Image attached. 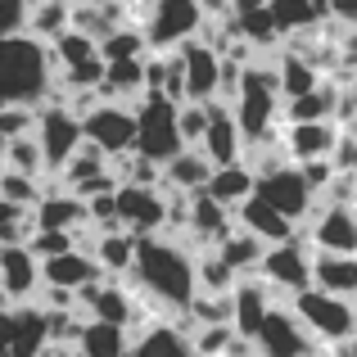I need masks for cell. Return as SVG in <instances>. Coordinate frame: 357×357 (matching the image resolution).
Instances as JSON below:
<instances>
[{"instance_id":"cell-1","label":"cell","mask_w":357,"mask_h":357,"mask_svg":"<svg viewBox=\"0 0 357 357\" xmlns=\"http://www.w3.org/2000/svg\"><path fill=\"white\" fill-rule=\"evenodd\" d=\"M136 298L145 307H154L163 321H176L181 312H190L195 294H199V276H195V253L185 244H176L172 236H140L136 244Z\"/></svg>"},{"instance_id":"cell-2","label":"cell","mask_w":357,"mask_h":357,"mask_svg":"<svg viewBox=\"0 0 357 357\" xmlns=\"http://www.w3.org/2000/svg\"><path fill=\"white\" fill-rule=\"evenodd\" d=\"M59 63L54 45L32 32L0 36V105H45Z\"/></svg>"},{"instance_id":"cell-3","label":"cell","mask_w":357,"mask_h":357,"mask_svg":"<svg viewBox=\"0 0 357 357\" xmlns=\"http://www.w3.org/2000/svg\"><path fill=\"white\" fill-rule=\"evenodd\" d=\"M136 118H140V136H136V149L154 163H172L176 154L185 149V136H181V105L163 91H145L136 100Z\"/></svg>"},{"instance_id":"cell-4","label":"cell","mask_w":357,"mask_h":357,"mask_svg":"<svg viewBox=\"0 0 357 357\" xmlns=\"http://www.w3.org/2000/svg\"><path fill=\"white\" fill-rule=\"evenodd\" d=\"M50 349V312L41 303H5L0 312V357H45Z\"/></svg>"},{"instance_id":"cell-5","label":"cell","mask_w":357,"mask_h":357,"mask_svg":"<svg viewBox=\"0 0 357 357\" xmlns=\"http://www.w3.org/2000/svg\"><path fill=\"white\" fill-rule=\"evenodd\" d=\"M294 312L307 321V331L317 335L321 344H340L357 335V303L353 298H340V294H326V289H303L294 294Z\"/></svg>"},{"instance_id":"cell-6","label":"cell","mask_w":357,"mask_h":357,"mask_svg":"<svg viewBox=\"0 0 357 357\" xmlns=\"http://www.w3.org/2000/svg\"><path fill=\"white\" fill-rule=\"evenodd\" d=\"M258 195L267 204H276L289 222H307V218H317V208H321V190L303 176L298 163H285V167H276V172H262L258 176Z\"/></svg>"},{"instance_id":"cell-7","label":"cell","mask_w":357,"mask_h":357,"mask_svg":"<svg viewBox=\"0 0 357 357\" xmlns=\"http://www.w3.org/2000/svg\"><path fill=\"white\" fill-rule=\"evenodd\" d=\"M317 335L307 321L294 312V303H276L258 331V357H321L317 353Z\"/></svg>"},{"instance_id":"cell-8","label":"cell","mask_w":357,"mask_h":357,"mask_svg":"<svg viewBox=\"0 0 357 357\" xmlns=\"http://www.w3.org/2000/svg\"><path fill=\"white\" fill-rule=\"evenodd\" d=\"M204 27V0H154L145 14V32L154 50H176L181 41L199 36Z\"/></svg>"},{"instance_id":"cell-9","label":"cell","mask_w":357,"mask_h":357,"mask_svg":"<svg viewBox=\"0 0 357 357\" xmlns=\"http://www.w3.org/2000/svg\"><path fill=\"white\" fill-rule=\"evenodd\" d=\"M312 262H317V244H307V240L294 236V240L271 244V249H267V258H262V276H267L276 289H285V294H303V289L317 285Z\"/></svg>"},{"instance_id":"cell-10","label":"cell","mask_w":357,"mask_h":357,"mask_svg":"<svg viewBox=\"0 0 357 357\" xmlns=\"http://www.w3.org/2000/svg\"><path fill=\"white\" fill-rule=\"evenodd\" d=\"M45 285V262L32 244H0V298L5 303H32Z\"/></svg>"},{"instance_id":"cell-11","label":"cell","mask_w":357,"mask_h":357,"mask_svg":"<svg viewBox=\"0 0 357 357\" xmlns=\"http://www.w3.org/2000/svg\"><path fill=\"white\" fill-rule=\"evenodd\" d=\"M36 136H41V145H45L50 176H59L63 167H68V158L82 149L86 127H82V118L73 114L68 105H41V127H36Z\"/></svg>"},{"instance_id":"cell-12","label":"cell","mask_w":357,"mask_h":357,"mask_svg":"<svg viewBox=\"0 0 357 357\" xmlns=\"http://www.w3.org/2000/svg\"><path fill=\"white\" fill-rule=\"evenodd\" d=\"M82 127H86V140H96V145L105 149L109 158L136 149V136H140L136 105H118V100H105L96 114L82 118Z\"/></svg>"},{"instance_id":"cell-13","label":"cell","mask_w":357,"mask_h":357,"mask_svg":"<svg viewBox=\"0 0 357 357\" xmlns=\"http://www.w3.org/2000/svg\"><path fill=\"white\" fill-rule=\"evenodd\" d=\"M118 218L131 236H163L167 195L158 185H118Z\"/></svg>"},{"instance_id":"cell-14","label":"cell","mask_w":357,"mask_h":357,"mask_svg":"<svg viewBox=\"0 0 357 357\" xmlns=\"http://www.w3.org/2000/svg\"><path fill=\"white\" fill-rule=\"evenodd\" d=\"M181 54V68H185V100H218L222 86V54L213 45H204L199 36L176 45Z\"/></svg>"},{"instance_id":"cell-15","label":"cell","mask_w":357,"mask_h":357,"mask_svg":"<svg viewBox=\"0 0 357 357\" xmlns=\"http://www.w3.org/2000/svg\"><path fill=\"white\" fill-rule=\"evenodd\" d=\"M344 140V127L335 118L326 122H285V154L294 163H312V158H335Z\"/></svg>"},{"instance_id":"cell-16","label":"cell","mask_w":357,"mask_h":357,"mask_svg":"<svg viewBox=\"0 0 357 357\" xmlns=\"http://www.w3.org/2000/svg\"><path fill=\"white\" fill-rule=\"evenodd\" d=\"M312 244L331 253H357V204L326 199L312 218Z\"/></svg>"},{"instance_id":"cell-17","label":"cell","mask_w":357,"mask_h":357,"mask_svg":"<svg viewBox=\"0 0 357 357\" xmlns=\"http://www.w3.org/2000/svg\"><path fill=\"white\" fill-rule=\"evenodd\" d=\"M199 149H204V154H208L218 167L240 163V158H244L249 140H244V131H240L236 105H227V100H213V127H208V136H204Z\"/></svg>"},{"instance_id":"cell-18","label":"cell","mask_w":357,"mask_h":357,"mask_svg":"<svg viewBox=\"0 0 357 357\" xmlns=\"http://www.w3.org/2000/svg\"><path fill=\"white\" fill-rule=\"evenodd\" d=\"M236 227H240L236 208H227L222 199H213L208 190H195V199H190V231H185V236L199 240V253L208 249V244H222Z\"/></svg>"},{"instance_id":"cell-19","label":"cell","mask_w":357,"mask_h":357,"mask_svg":"<svg viewBox=\"0 0 357 357\" xmlns=\"http://www.w3.org/2000/svg\"><path fill=\"white\" fill-rule=\"evenodd\" d=\"M36 222L45 231H77V227H91V204L82 195H73L68 185H50L45 199L36 204Z\"/></svg>"},{"instance_id":"cell-20","label":"cell","mask_w":357,"mask_h":357,"mask_svg":"<svg viewBox=\"0 0 357 357\" xmlns=\"http://www.w3.org/2000/svg\"><path fill=\"white\" fill-rule=\"evenodd\" d=\"M127 357H199V349H195V335H185L181 326L154 321L149 331L131 335Z\"/></svg>"},{"instance_id":"cell-21","label":"cell","mask_w":357,"mask_h":357,"mask_svg":"<svg viewBox=\"0 0 357 357\" xmlns=\"http://www.w3.org/2000/svg\"><path fill=\"white\" fill-rule=\"evenodd\" d=\"M236 222L244 231H253V236H262L267 244H285V240H294V231H298V222H289L285 213H280L276 204H267L262 195H253V199L240 204Z\"/></svg>"},{"instance_id":"cell-22","label":"cell","mask_w":357,"mask_h":357,"mask_svg":"<svg viewBox=\"0 0 357 357\" xmlns=\"http://www.w3.org/2000/svg\"><path fill=\"white\" fill-rule=\"evenodd\" d=\"M312 276H317V289H326V294H340V298H353V294H357V253L317 249Z\"/></svg>"},{"instance_id":"cell-23","label":"cell","mask_w":357,"mask_h":357,"mask_svg":"<svg viewBox=\"0 0 357 357\" xmlns=\"http://www.w3.org/2000/svg\"><path fill=\"white\" fill-rule=\"evenodd\" d=\"M163 172H167L163 185H176V190H190V195H195V190H208L218 163H213V158L204 154L199 145H185L181 154L172 158V163H163Z\"/></svg>"},{"instance_id":"cell-24","label":"cell","mask_w":357,"mask_h":357,"mask_svg":"<svg viewBox=\"0 0 357 357\" xmlns=\"http://www.w3.org/2000/svg\"><path fill=\"white\" fill-rule=\"evenodd\" d=\"M105 276L96 258L86 249H73V253H59V258H45V285H68V289H82L91 280Z\"/></svg>"},{"instance_id":"cell-25","label":"cell","mask_w":357,"mask_h":357,"mask_svg":"<svg viewBox=\"0 0 357 357\" xmlns=\"http://www.w3.org/2000/svg\"><path fill=\"white\" fill-rule=\"evenodd\" d=\"M208 195L213 199H222L227 208H240L244 199H253L258 195V172H253V163H227V167H218L213 172V181H208Z\"/></svg>"},{"instance_id":"cell-26","label":"cell","mask_w":357,"mask_h":357,"mask_svg":"<svg viewBox=\"0 0 357 357\" xmlns=\"http://www.w3.org/2000/svg\"><path fill=\"white\" fill-rule=\"evenodd\" d=\"M145 59H149V54L109 63V77L100 82V96H105V100H118V105H136V100L149 91L145 86Z\"/></svg>"},{"instance_id":"cell-27","label":"cell","mask_w":357,"mask_h":357,"mask_svg":"<svg viewBox=\"0 0 357 357\" xmlns=\"http://www.w3.org/2000/svg\"><path fill=\"white\" fill-rule=\"evenodd\" d=\"M136 244L140 236H131V231H100L96 236V262L105 267V276H131V267H136Z\"/></svg>"},{"instance_id":"cell-28","label":"cell","mask_w":357,"mask_h":357,"mask_svg":"<svg viewBox=\"0 0 357 357\" xmlns=\"http://www.w3.org/2000/svg\"><path fill=\"white\" fill-rule=\"evenodd\" d=\"M267 249H271L267 240L253 236V231H244V227H236L227 240L218 244V253L240 271V276H253V271H262V258H267Z\"/></svg>"},{"instance_id":"cell-29","label":"cell","mask_w":357,"mask_h":357,"mask_svg":"<svg viewBox=\"0 0 357 357\" xmlns=\"http://www.w3.org/2000/svg\"><path fill=\"white\" fill-rule=\"evenodd\" d=\"M127 349H131L127 326L96 321V317L86 321V335H82V344H77V353H82V357H127Z\"/></svg>"},{"instance_id":"cell-30","label":"cell","mask_w":357,"mask_h":357,"mask_svg":"<svg viewBox=\"0 0 357 357\" xmlns=\"http://www.w3.org/2000/svg\"><path fill=\"white\" fill-rule=\"evenodd\" d=\"M195 276H199L204 294H236V285H240V271L218 253V244L204 249V253H195Z\"/></svg>"},{"instance_id":"cell-31","label":"cell","mask_w":357,"mask_h":357,"mask_svg":"<svg viewBox=\"0 0 357 357\" xmlns=\"http://www.w3.org/2000/svg\"><path fill=\"white\" fill-rule=\"evenodd\" d=\"M0 149H5V167H14V172H27V176H50V163H45V145L36 131H27V136H14V140H0Z\"/></svg>"},{"instance_id":"cell-32","label":"cell","mask_w":357,"mask_h":357,"mask_svg":"<svg viewBox=\"0 0 357 357\" xmlns=\"http://www.w3.org/2000/svg\"><path fill=\"white\" fill-rule=\"evenodd\" d=\"M335 105H340V86H317V91H307V96H294V100H285V122H326V118H335Z\"/></svg>"},{"instance_id":"cell-33","label":"cell","mask_w":357,"mask_h":357,"mask_svg":"<svg viewBox=\"0 0 357 357\" xmlns=\"http://www.w3.org/2000/svg\"><path fill=\"white\" fill-rule=\"evenodd\" d=\"M280 86H285V100H294V96H307V91H317L321 86V68H317L307 54H280Z\"/></svg>"},{"instance_id":"cell-34","label":"cell","mask_w":357,"mask_h":357,"mask_svg":"<svg viewBox=\"0 0 357 357\" xmlns=\"http://www.w3.org/2000/svg\"><path fill=\"white\" fill-rule=\"evenodd\" d=\"M73 5H77V0H41V5L32 9L27 32L41 36V41H59V36L73 27Z\"/></svg>"},{"instance_id":"cell-35","label":"cell","mask_w":357,"mask_h":357,"mask_svg":"<svg viewBox=\"0 0 357 357\" xmlns=\"http://www.w3.org/2000/svg\"><path fill=\"white\" fill-rule=\"evenodd\" d=\"M271 18L285 36L294 32H312L317 23H326V14L312 5V0H271Z\"/></svg>"},{"instance_id":"cell-36","label":"cell","mask_w":357,"mask_h":357,"mask_svg":"<svg viewBox=\"0 0 357 357\" xmlns=\"http://www.w3.org/2000/svg\"><path fill=\"white\" fill-rule=\"evenodd\" d=\"M96 172H109V154L96 145V140H82V149L68 158V167H63V172L54 176V181H59V185H68V190H73V185L91 181Z\"/></svg>"},{"instance_id":"cell-37","label":"cell","mask_w":357,"mask_h":357,"mask_svg":"<svg viewBox=\"0 0 357 357\" xmlns=\"http://www.w3.org/2000/svg\"><path fill=\"white\" fill-rule=\"evenodd\" d=\"M50 45H54V63H59V73H68V68H77V63L96 59V54H105L96 36L77 32V27H68V32H63L59 41H50Z\"/></svg>"},{"instance_id":"cell-38","label":"cell","mask_w":357,"mask_h":357,"mask_svg":"<svg viewBox=\"0 0 357 357\" xmlns=\"http://www.w3.org/2000/svg\"><path fill=\"white\" fill-rule=\"evenodd\" d=\"M236 18H240L244 41H253L258 50H276V45L285 41V32H280L276 18H271V5H258V9H249V14H236Z\"/></svg>"},{"instance_id":"cell-39","label":"cell","mask_w":357,"mask_h":357,"mask_svg":"<svg viewBox=\"0 0 357 357\" xmlns=\"http://www.w3.org/2000/svg\"><path fill=\"white\" fill-rule=\"evenodd\" d=\"M36 231H41L36 208H23V204H5V199H0V244H27Z\"/></svg>"},{"instance_id":"cell-40","label":"cell","mask_w":357,"mask_h":357,"mask_svg":"<svg viewBox=\"0 0 357 357\" xmlns=\"http://www.w3.org/2000/svg\"><path fill=\"white\" fill-rule=\"evenodd\" d=\"M0 199H5V204H23V208H36V204L45 199V185H41V176H27V172L5 167V172H0Z\"/></svg>"},{"instance_id":"cell-41","label":"cell","mask_w":357,"mask_h":357,"mask_svg":"<svg viewBox=\"0 0 357 357\" xmlns=\"http://www.w3.org/2000/svg\"><path fill=\"white\" fill-rule=\"evenodd\" d=\"M190 317L199 326H236V294H195Z\"/></svg>"},{"instance_id":"cell-42","label":"cell","mask_w":357,"mask_h":357,"mask_svg":"<svg viewBox=\"0 0 357 357\" xmlns=\"http://www.w3.org/2000/svg\"><path fill=\"white\" fill-rule=\"evenodd\" d=\"M213 127V100H181V136L185 145H204Z\"/></svg>"},{"instance_id":"cell-43","label":"cell","mask_w":357,"mask_h":357,"mask_svg":"<svg viewBox=\"0 0 357 357\" xmlns=\"http://www.w3.org/2000/svg\"><path fill=\"white\" fill-rule=\"evenodd\" d=\"M41 127V105H0V140L27 136Z\"/></svg>"},{"instance_id":"cell-44","label":"cell","mask_w":357,"mask_h":357,"mask_svg":"<svg viewBox=\"0 0 357 357\" xmlns=\"http://www.w3.org/2000/svg\"><path fill=\"white\" fill-rule=\"evenodd\" d=\"M27 244H32V253L45 262V258H59V253H73V249H77V231H45L41 227Z\"/></svg>"},{"instance_id":"cell-45","label":"cell","mask_w":357,"mask_h":357,"mask_svg":"<svg viewBox=\"0 0 357 357\" xmlns=\"http://www.w3.org/2000/svg\"><path fill=\"white\" fill-rule=\"evenodd\" d=\"M231 340H236V326H199V331H195L199 357H227Z\"/></svg>"},{"instance_id":"cell-46","label":"cell","mask_w":357,"mask_h":357,"mask_svg":"<svg viewBox=\"0 0 357 357\" xmlns=\"http://www.w3.org/2000/svg\"><path fill=\"white\" fill-rule=\"evenodd\" d=\"M36 5H41V0H0V32H5V36L27 32Z\"/></svg>"},{"instance_id":"cell-47","label":"cell","mask_w":357,"mask_h":357,"mask_svg":"<svg viewBox=\"0 0 357 357\" xmlns=\"http://www.w3.org/2000/svg\"><path fill=\"white\" fill-rule=\"evenodd\" d=\"M118 185H122V181L114 176V167H109V172H96V176H91V181L73 185V195H82V199H100V195H114Z\"/></svg>"},{"instance_id":"cell-48","label":"cell","mask_w":357,"mask_h":357,"mask_svg":"<svg viewBox=\"0 0 357 357\" xmlns=\"http://www.w3.org/2000/svg\"><path fill=\"white\" fill-rule=\"evenodd\" d=\"M298 167H303V176L317 185V190H326V185L340 176V163H335V158H312V163H298Z\"/></svg>"},{"instance_id":"cell-49","label":"cell","mask_w":357,"mask_h":357,"mask_svg":"<svg viewBox=\"0 0 357 357\" xmlns=\"http://www.w3.org/2000/svg\"><path fill=\"white\" fill-rule=\"evenodd\" d=\"M331 18H340V23L357 27V0H331Z\"/></svg>"},{"instance_id":"cell-50","label":"cell","mask_w":357,"mask_h":357,"mask_svg":"<svg viewBox=\"0 0 357 357\" xmlns=\"http://www.w3.org/2000/svg\"><path fill=\"white\" fill-rule=\"evenodd\" d=\"M45 357H82V353L68 349V344H50V349H45Z\"/></svg>"},{"instance_id":"cell-51","label":"cell","mask_w":357,"mask_h":357,"mask_svg":"<svg viewBox=\"0 0 357 357\" xmlns=\"http://www.w3.org/2000/svg\"><path fill=\"white\" fill-rule=\"evenodd\" d=\"M86 5H118V0H86Z\"/></svg>"},{"instance_id":"cell-52","label":"cell","mask_w":357,"mask_h":357,"mask_svg":"<svg viewBox=\"0 0 357 357\" xmlns=\"http://www.w3.org/2000/svg\"><path fill=\"white\" fill-rule=\"evenodd\" d=\"M349 131H353V136H357V122H353V127H349Z\"/></svg>"}]
</instances>
